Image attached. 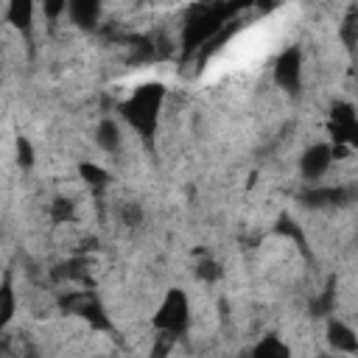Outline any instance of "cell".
I'll use <instances>...</instances> for the list:
<instances>
[{
	"label": "cell",
	"mask_w": 358,
	"mask_h": 358,
	"mask_svg": "<svg viewBox=\"0 0 358 358\" xmlns=\"http://www.w3.org/2000/svg\"><path fill=\"white\" fill-rule=\"evenodd\" d=\"M330 134L336 145L358 148V115L350 103H336L330 109Z\"/></svg>",
	"instance_id": "obj_4"
},
{
	"label": "cell",
	"mask_w": 358,
	"mask_h": 358,
	"mask_svg": "<svg viewBox=\"0 0 358 358\" xmlns=\"http://www.w3.org/2000/svg\"><path fill=\"white\" fill-rule=\"evenodd\" d=\"M187 322H190L187 296H185V291H179V288H171V291L165 294L162 305H159L157 313H154V327H157L159 333L179 336V333H185Z\"/></svg>",
	"instance_id": "obj_3"
},
{
	"label": "cell",
	"mask_w": 358,
	"mask_h": 358,
	"mask_svg": "<svg viewBox=\"0 0 358 358\" xmlns=\"http://www.w3.org/2000/svg\"><path fill=\"white\" fill-rule=\"evenodd\" d=\"M3 322H8L11 316H14V291H11V282L6 280L3 282Z\"/></svg>",
	"instance_id": "obj_15"
},
{
	"label": "cell",
	"mask_w": 358,
	"mask_h": 358,
	"mask_svg": "<svg viewBox=\"0 0 358 358\" xmlns=\"http://www.w3.org/2000/svg\"><path fill=\"white\" fill-rule=\"evenodd\" d=\"M50 218H53L56 224H67V221L73 218V201H70V199H53V204H50Z\"/></svg>",
	"instance_id": "obj_13"
},
{
	"label": "cell",
	"mask_w": 358,
	"mask_h": 358,
	"mask_svg": "<svg viewBox=\"0 0 358 358\" xmlns=\"http://www.w3.org/2000/svg\"><path fill=\"white\" fill-rule=\"evenodd\" d=\"M336 358H344V355H336Z\"/></svg>",
	"instance_id": "obj_19"
},
{
	"label": "cell",
	"mask_w": 358,
	"mask_h": 358,
	"mask_svg": "<svg viewBox=\"0 0 358 358\" xmlns=\"http://www.w3.org/2000/svg\"><path fill=\"white\" fill-rule=\"evenodd\" d=\"M162 98L165 90L159 84H145L140 90L131 92V98H126L120 103V115L126 117V123L131 129H137V134L151 143L154 131H157V120H159V109H162Z\"/></svg>",
	"instance_id": "obj_2"
},
{
	"label": "cell",
	"mask_w": 358,
	"mask_h": 358,
	"mask_svg": "<svg viewBox=\"0 0 358 358\" xmlns=\"http://www.w3.org/2000/svg\"><path fill=\"white\" fill-rule=\"evenodd\" d=\"M31 14H34V6H31V3L14 0V3L8 6V22H14L17 28H28V25H31Z\"/></svg>",
	"instance_id": "obj_12"
},
{
	"label": "cell",
	"mask_w": 358,
	"mask_h": 358,
	"mask_svg": "<svg viewBox=\"0 0 358 358\" xmlns=\"http://www.w3.org/2000/svg\"><path fill=\"white\" fill-rule=\"evenodd\" d=\"M199 277H201V280H210V282L218 280V277H221L218 263H213V260H201V263H199Z\"/></svg>",
	"instance_id": "obj_16"
},
{
	"label": "cell",
	"mask_w": 358,
	"mask_h": 358,
	"mask_svg": "<svg viewBox=\"0 0 358 358\" xmlns=\"http://www.w3.org/2000/svg\"><path fill=\"white\" fill-rule=\"evenodd\" d=\"M241 6H193L190 17L185 20V28H182V45H185V53H193V50H201L207 48L218 34L221 28L227 25V20L238 11Z\"/></svg>",
	"instance_id": "obj_1"
},
{
	"label": "cell",
	"mask_w": 358,
	"mask_h": 358,
	"mask_svg": "<svg viewBox=\"0 0 358 358\" xmlns=\"http://www.w3.org/2000/svg\"><path fill=\"white\" fill-rule=\"evenodd\" d=\"M274 81L288 90V92H296L299 84H302V53L296 48H285L277 62H274Z\"/></svg>",
	"instance_id": "obj_5"
},
{
	"label": "cell",
	"mask_w": 358,
	"mask_h": 358,
	"mask_svg": "<svg viewBox=\"0 0 358 358\" xmlns=\"http://www.w3.org/2000/svg\"><path fill=\"white\" fill-rule=\"evenodd\" d=\"M330 162H333V145L316 143V145H310V148L302 154V176H305V179H319V176L327 173Z\"/></svg>",
	"instance_id": "obj_6"
},
{
	"label": "cell",
	"mask_w": 358,
	"mask_h": 358,
	"mask_svg": "<svg viewBox=\"0 0 358 358\" xmlns=\"http://www.w3.org/2000/svg\"><path fill=\"white\" fill-rule=\"evenodd\" d=\"M95 140H98V145H101L103 151L115 154V151L120 148V129H117V123H115V120H101Z\"/></svg>",
	"instance_id": "obj_10"
},
{
	"label": "cell",
	"mask_w": 358,
	"mask_h": 358,
	"mask_svg": "<svg viewBox=\"0 0 358 358\" xmlns=\"http://www.w3.org/2000/svg\"><path fill=\"white\" fill-rule=\"evenodd\" d=\"M252 358H291V350L277 338V336H266L255 344Z\"/></svg>",
	"instance_id": "obj_9"
},
{
	"label": "cell",
	"mask_w": 358,
	"mask_h": 358,
	"mask_svg": "<svg viewBox=\"0 0 358 358\" xmlns=\"http://www.w3.org/2000/svg\"><path fill=\"white\" fill-rule=\"evenodd\" d=\"M17 154H20V162H22V165H31V162H34V151H31V143H28L25 137L17 140Z\"/></svg>",
	"instance_id": "obj_18"
},
{
	"label": "cell",
	"mask_w": 358,
	"mask_h": 358,
	"mask_svg": "<svg viewBox=\"0 0 358 358\" xmlns=\"http://www.w3.org/2000/svg\"><path fill=\"white\" fill-rule=\"evenodd\" d=\"M333 299H336V294H333V288H327L310 308H313V313H330V308H333Z\"/></svg>",
	"instance_id": "obj_17"
},
{
	"label": "cell",
	"mask_w": 358,
	"mask_h": 358,
	"mask_svg": "<svg viewBox=\"0 0 358 358\" xmlns=\"http://www.w3.org/2000/svg\"><path fill=\"white\" fill-rule=\"evenodd\" d=\"M81 176H84L90 185H103V182H106V173H103L98 165H90V162L81 165Z\"/></svg>",
	"instance_id": "obj_14"
},
{
	"label": "cell",
	"mask_w": 358,
	"mask_h": 358,
	"mask_svg": "<svg viewBox=\"0 0 358 358\" xmlns=\"http://www.w3.org/2000/svg\"><path fill=\"white\" fill-rule=\"evenodd\" d=\"M327 344H330L336 352H341V355L358 352V336H355V330H352L350 324L338 322V319L327 322Z\"/></svg>",
	"instance_id": "obj_7"
},
{
	"label": "cell",
	"mask_w": 358,
	"mask_h": 358,
	"mask_svg": "<svg viewBox=\"0 0 358 358\" xmlns=\"http://www.w3.org/2000/svg\"><path fill=\"white\" fill-rule=\"evenodd\" d=\"M67 14L76 25L90 28V25H95V20L101 14V6L95 0H73V3H67Z\"/></svg>",
	"instance_id": "obj_8"
},
{
	"label": "cell",
	"mask_w": 358,
	"mask_h": 358,
	"mask_svg": "<svg viewBox=\"0 0 358 358\" xmlns=\"http://www.w3.org/2000/svg\"><path fill=\"white\" fill-rule=\"evenodd\" d=\"M338 34H341V42H344L350 50H355V45H358V8H350V11H347V17H344Z\"/></svg>",
	"instance_id": "obj_11"
}]
</instances>
